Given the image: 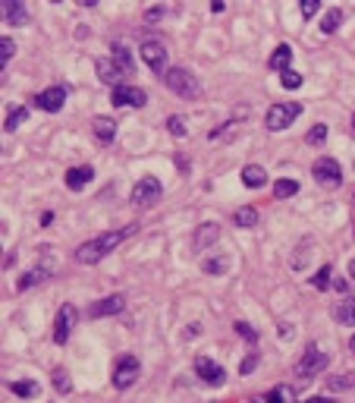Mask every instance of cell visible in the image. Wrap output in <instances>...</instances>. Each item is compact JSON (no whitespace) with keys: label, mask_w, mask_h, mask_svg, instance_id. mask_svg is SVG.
Returning a JSON list of instances; mask_svg holds the SVG:
<instances>
[{"label":"cell","mask_w":355,"mask_h":403,"mask_svg":"<svg viewBox=\"0 0 355 403\" xmlns=\"http://www.w3.org/2000/svg\"><path fill=\"white\" fill-rule=\"evenodd\" d=\"M7 388L16 397H38V381H10Z\"/></svg>","instance_id":"cell-26"},{"label":"cell","mask_w":355,"mask_h":403,"mask_svg":"<svg viewBox=\"0 0 355 403\" xmlns=\"http://www.w3.org/2000/svg\"><path fill=\"white\" fill-rule=\"evenodd\" d=\"M280 337H283V340H286V337H293V325H286V321H283V325H280Z\"/></svg>","instance_id":"cell-42"},{"label":"cell","mask_w":355,"mask_h":403,"mask_svg":"<svg viewBox=\"0 0 355 403\" xmlns=\"http://www.w3.org/2000/svg\"><path fill=\"white\" fill-rule=\"evenodd\" d=\"M333 318L340 321V325H349V328H355V296H349L346 303H340V306L333 309Z\"/></svg>","instance_id":"cell-22"},{"label":"cell","mask_w":355,"mask_h":403,"mask_svg":"<svg viewBox=\"0 0 355 403\" xmlns=\"http://www.w3.org/2000/svg\"><path fill=\"white\" fill-rule=\"evenodd\" d=\"M327 384H330V391H346V388H355V372L343 375V378H330Z\"/></svg>","instance_id":"cell-35"},{"label":"cell","mask_w":355,"mask_h":403,"mask_svg":"<svg viewBox=\"0 0 355 403\" xmlns=\"http://www.w3.org/2000/svg\"><path fill=\"white\" fill-rule=\"evenodd\" d=\"M13 54H16L13 38H3V41H0V63L7 67V63H10V57H13Z\"/></svg>","instance_id":"cell-37"},{"label":"cell","mask_w":355,"mask_h":403,"mask_svg":"<svg viewBox=\"0 0 355 403\" xmlns=\"http://www.w3.org/2000/svg\"><path fill=\"white\" fill-rule=\"evenodd\" d=\"M91 177H95V171H91L89 164H82V167H69L67 171V186L73 189V193H82V189L91 183Z\"/></svg>","instance_id":"cell-14"},{"label":"cell","mask_w":355,"mask_h":403,"mask_svg":"<svg viewBox=\"0 0 355 403\" xmlns=\"http://www.w3.org/2000/svg\"><path fill=\"white\" fill-rule=\"evenodd\" d=\"M139 54H141V60H145V63H148V67L163 79V73L170 69L167 67V47H163L161 41H154V38H148V41H141Z\"/></svg>","instance_id":"cell-8"},{"label":"cell","mask_w":355,"mask_h":403,"mask_svg":"<svg viewBox=\"0 0 355 403\" xmlns=\"http://www.w3.org/2000/svg\"><path fill=\"white\" fill-rule=\"evenodd\" d=\"M249 403H267V397H252Z\"/></svg>","instance_id":"cell-46"},{"label":"cell","mask_w":355,"mask_h":403,"mask_svg":"<svg viewBox=\"0 0 355 403\" xmlns=\"http://www.w3.org/2000/svg\"><path fill=\"white\" fill-rule=\"evenodd\" d=\"M242 183L249 189H261L267 183V171L261 164H249V167H242Z\"/></svg>","instance_id":"cell-19"},{"label":"cell","mask_w":355,"mask_h":403,"mask_svg":"<svg viewBox=\"0 0 355 403\" xmlns=\"http://www.w3.org/2000/svg\"><path fill=\"white\" fill-rule=\"evenodd\" d=\"M91 133H95V139L98 142H113L117 139V123H113L111 117H95L91 120Z\"/></svg>","instance_id":"cell-15"},{"label":"cell","mask_w":355,"mask_h":403,"mask_svg":"<svg viewBox=\"0 0 355 403\" xmlns=\"http://www.w3.org/2000/svg\"><path fill=\"white\" fill-rule=\"evenodd\" d=\"M296 193H299L296 179H277V183H274V195H277V199H293Z\"/></svg>","instance_id":"cell-27"},{"label":"cell","mask_w":355,"mask_h":403,"mask_svg":"<svg viewBox=\"0 0 355 403\" xmlns=\"http://www.w3.org/2000/svg\"><path fill=\"white\" fill-rule=\"evenodd\" d=\"M167 129H170V135H176V139L189 135V123H185V117H179V113L167 117Z\"/></svg>","instance_id":"cell-31"},{"label":"cell","mask_w":355,"mask_h":403,"mask_svg":"<svg viewBox=\"0 0 355 403\" xmlns=\"http://www.w3.org/2000/svg\"><path fill=\"white\" fill-rule=\"evenodd\" d=\"M233 221H236V227H242V230H252V227H258V211H255L252 205H242V208L233 215Z\"/></svg>","instance_id":"cell-23"},{"label":"cell","mask_w":355,"mask_h":403,"mask_svg":"<svg viewBox=\"0 0 355 403\" xmlns=\"http://www.w3.org/2000/svg\"><path fill=\"white\" fill-rule=\"evenodd\" d=\"M54 391H57V394H69V391H73V381H69L67 369H57V372H54Z\"/></svg>","instance_id":"cell-32"},{"label":"cell","mask_w":355,"mask_h":403,"mask_svg":"<svg viewBox=\"0 0 355 403\" xmlns=\"http://www.w3.org/2000/svg\"><path fill=\"white\" fill-rule=\"evenodd\" d=\"M330 277H333L330 265H321V268L314 271V277H311V287H314V290H327V287H330Z\"/></svg>","instance_id":"cell-30"},{"label":"cell","mask_w":355,"mask_h":403,"mask_svg":"<svg viewBox=\"0 0 355 403\" xmlns=\"http://www.w3.org/2000/svg\"><path fill=\"white\" fill-rule=\"evenodd\" d=\"M139 230V224H126L119 227V230H111V233H101V237L89 239V243H82L79 249H76V261H82V265H98V261L104 259L107 252H113V249L123 243V239H129L133 233Z\"/></svg>","instance_id":"cell-1"},{"label":"cell","mask_w":355,"mask_h":403,"mask_svg":"<svg viewBox=\"0 0 355 403\" xmlns=\"http://www.w3.org/2000/svg\"><path fill=\"white\" fill-rule=\"evenodd\" d=\"M299 113H302V105H299V101H280V105H271L267 107V129H271V133H280V129H286L289 123H293V120L299 117Z\"/></svg>","instance_id":"cell-3"},{"label":"cell","mask_w":355,"mask_h":403,"mask_svg":"<svg viewBox=\"0 0 355 403\" xmlns=\"http://www.w3.org/2000/svg\"><path fill=\"white\" fill-rule=\"evenodd\" d=\"M349 277H352V281H355V259L349 261Z\"/></svg>","instance_id":"cell-45"},{"label":"cell","mask_w":355,"mask_h":403,"mask_svg":"<svg viewBox=\"0 0 355 403\" xmlns=\"http://www.w3.org/2000/svg\"><path fill=\"white\" fill-rule=\"evenodd\" d=\"M195 375H198L205 384H214V388H220L223 381H227V372H223V366H217L214 359H207V356L195 359Z\"/></svg>","instance_id":"cell-12"},{"label":"cell","mask_w":355,"mask_h":403,"mask_svg":"<svg viewBox=\"0 0 355 403\" xmlns=\"http://www.w3.org/2000/svg\"><path fill=\"white\" fill-rule=\"evenodd\" d=\"M76 318H79V312H76V306H63L57 312V321H54V344L57 347H63L69 340V334H73V328H76Z\"/></svg>","instance_id":"cell-9"},{"label":"cell","mask_w":355,"mask_h":403,"mask_svg":"<svg viewBox=\"0 0 355 403\" xmlns=\"http://www.w3.org/2000/svg\"><path fill=\"white\" fill-rule=\"evenodd\" d=\"M311 173H314V179H318L321 186H327V189H336L343 183V167L336 164L333 157H318L314 167H311Z\"/></svg>","instance_id":"cell-7"},{"label":"cell","mask_w":355,"mask_h":403,"mask_svg":"<svg viewBox=\"0 0 355 403\" xmlns=\"http://www.w3.org/2000/svg\"><path fill=\"white\" fill-rule=\"evenodd\" d=\"M318 13H321L318 0H302V16H305V19H311V16H318Z\"/></svg>","instance_id":"cell-39"},{"label":"cell","mask_w":355,"mask_h":403,"mask_svg":"<svg viewBox=\"0 0 355 403\" xmlns=\"http://www.w3.org/2000/svg\"><path fill=\"white\" fill-rule=\"evenodd\" d=\"M227 265H229L227 259H207L201 268H205V274H223V271H227Z\"/></svg>","instance_id":"cell-36"},{"label":"cell","mask_w":355,"mask_h":403,"mask_svg":"<svg viewBox=\"0 0 355 403\" xmlns=\"http://www.w3.org/2000/svg\"><path fill=\"white\" fill-rule=\"evenodd\" d=\"M289 63H293V47H289V45H280L274 54H271V60H267V67H271V69H283V73L289 69Z\"/></svg>","instance_id":"cell-21"},{"label":"cell","mask_w":355,"mask_h":403,"mask_svg":"<svg viewBox=\"0 0 355 403\" xmlns=\"http://www.w3.org/2000/svg\"><path fill=\"white\" fill-rule=\"evenodd\" d=\"M163 193V183L157 177H141L139 183L133 186V195H129V202L133 205H154L157 199H161Z\"/></svg>","instance_id":"cell-6"},{"label":"cell","mask_w":355,"mask_h":403,"mask_svg":"<svg viewBox=\"0 0 355 403\" xmlns=\"http://www.w3.org/2000/svg\"><path fill=\"white\" fill-rule=\"evenodd\" d=\"M63 105H67V89H63V85H51V89H45V91H38L35 95L38 111L57 113V111H63Z\"/></svg>","instance_id":"cell-10"},{"label":"cell","mask_w":355,"mask_h":403,"mask_svg":"<svg viewBox=\"0 0 355 403\" xmlns=\"http://www.w3.org/2000/svg\"><path fill=\"white\" fill-rule=\"evenodd\" d=\"M45 277H47V268H32V271H25L23 281H19V290H29V287L41 284Z\"/></svg>","instance_id":"cell-29"},{"label":"cell","mask_w":355,"mask_h":403,"mask_svg":"<svg viewBox=\"0 0 355 403\" xmlns=\"http://www.w3.org/2000/svg\"><path fill=\"white\" fill-rule=\"evenodd\" d=\"M233 328H236V334H242L245 340H252V344H255V340H258V331H255L252 325H249V321H236Z\"/></svg>","instance_id":"cell-38"},{"label":"cell","mask_w":355,"mask_h":403,"mask_svg":"<svg viewBox=\"0 0 355 403\" xmlns=\"http://www.w3.org/2000/svg\"><path fill=\"white\" fill-rule=\"evenodd\" d=\"M293 400H296V394H293L289 384H277V388L267 394V403H293Z\"/></svg>","instance_id":"cell-28"},{"label":"cell","mask_w":355,"mask_h":403,"mask_svg":"<svg viewBox=\"0 0 355 403\" xmlns=\"http://www.w3.org/2000/svg\"><path fill=\"white\" fill-rule=\"evenodd\" d=\"M167 16V7H151L148 13H145V23H157V19H163Z\"/></svg>","instance_id":"cell-41"},{"label":"cell","mask_w":355,"mask_h":403,"mask_svg":"<svg viewBox=\"0 0 355 403\" xmlns=\"http://www.w3.org/2000/svg\"><path fill=\"white\" fill-rule=\"evenodd\" d=\"M280 83H283V89H299L305 79H302V73H296V69H286V73L280 76Z\"/></svg>","instance_id":"cell-34"},{"label":"cell","mask_w":355,"mask_h":403,"mask_svg":"<svg viewBox=\"0 0 355 403\" xmlns=\"http://www.w3.org/2000/svg\"><path fill=\"white\" fill-rule=\"evenodd\" d=\"M333 287H336V290H340V293H346V281H343V277H336V281H333Z\"/></svg>","instance_id":"cell-43"},{"label":"cell","mask_w":355,"mask_h":403,"mask_svg":"<svg viewBox=\"0 0 355 403\" xmlns=\"http://www.w3.org/2000/svg\"><path fill=\"white\" fill-rule=\"evenodd\" d=\"M163 85L170 91H176L179 98H198L201 95V85H198V79H195L189 69H183V67H170L167 73H163Z\"/></svg>","instance_id":"cell-2"},{"label":"cell","mask_w":355,"mask_h":403,"mask_svg":"<svg viewBox=\"0 0 355 403\" xmlns=\"http://www.w3.org/2000/svg\"><path fill=\"white\" fill-rule=\"evenodd\" d=\"M302 403H333V400H327V397H308V400H302Z\"/></svg>","instance_id":"cell-44"},{"label":"cell","mask_w":355,"mask_h":403,"mask_svg":"<svg viewBox=\"0 0 355 403\" xmlns=\"http://www.w3.org/2000/svg\"><path fill=\"white\" fill-rule=\"evenodd\" d=\"M305 142L308 145H324L327 142V123H314V127L308 129V135H305Z\"/></svg>","instance_id":"cell-33"},{"label":"cell","mask_w":355,"mask_h":403,"mask_svg":"<svg viewBox=\"0 0 355 403\" xmlns=\"http://www.w3.org/2000/svg\"><path fill=\"white\" fill-rule=\"evenodd\" d=\"M327 362H330V356H327L324 350H318V347H308V350L302 353V359L296 362V378H314V375H321L327 369Z\"/></svg>","instance_id":"cell-4"},{"label":"cell","mask_w":355,"mask_h":403,"mask_svg":"<svg viewBox=\"0 0 355 403\" xmlns=\"http://www.w3.org/2000/svg\"><path fill=\"white\" fill-rule=\"evenodd\" d=\"M111 101L117 107H123V105L145 107V105H148V91H145V89H135V85H117V89L111 91Z\"/></svg>","instance_id":"cell-11"},{"label":"cell","mask_w":355,"mask_h":403,"mask_svg":"<svg viewBox=\"0 0 355 403\" xmlns=\"http://www.w3.org/2000/svg\"><path fill=\"white\" fill-rule=\"evenodd\" d=\"M25 120H29V107H16V111L7 113V123H3V129H7V133H13V129L23 127Z\"/></svg>","instance_id":"cell-25"},{"label":"cell","mask_w":355,"mask_h":403,"mask_svg":"<svg viewBox=\"0 0 355 403\" xmlns=\"http://www.w3.org/2000/svg\"><path fill=\"white\" fill-rule=\"evenodd\" d=\"M217 237H220V227H217V224H211V221H207V224H201L198 230H195V249L201 252V249L214 246Z\"/></svg>","instance_id":"cell-17"},{"label":"cell","mask_w":355,"mask_h":403,"mask_svg":"<svg viewBox=\"0 0 355 403\" xmlns=\"http://www.w3.org/2000/svg\"><path fill=\"white\" fill-rule=\"evenodd\" d=\"M111 60H113V67H117L123 76H129V73H133V67H135V63H133V51H129L126 45H113L111 47Z\"/></svg>","instance_id":"cell-16"},{"label":"cell","mask_w":355,"mask_h":403,"mask_svg":"<svg viewBox=\"0 0 355 403\" xmlns=\"http://www.w3.org/2000/svg\"><path fill=\"white\" fill-rule=\"evenodd\" d=\"M349 350H352V353H355V337H352V340H349Z\"/></svg>","instance_id":"cell-47"},{"label":"cell","mask_w":355,"mask_h":403,"mask_svg":"<svg viewBox=\"0 0 355 403\" xmlns=\"http://www.w3.org/2000/svg\"><path fill=\"white\" fill-rule=\"evenodd\" d=\"M3 16H7L10 25H25L29 23V13H25L23 0H7V3H3Z\"/></svg>","instance_id":"cell-18"},{"label":"cell","mask_w":355,"mask_h":403,"mask_svg":"<svg viewBox=\"0 0 355 403\" xmlns=\"http://www.w3.org/2000/svg\"><path fill=\"white\" fill-rule=\"evenodd\" d=\"M123 309H126V296H119V293H113V296L98 299L95 306L89 309V318H107V315H119Z\"/></svg>","instance_id":"cell-13"},{"label":"cell","mask_w":355,"mask_h":403,"mask_svg":"<svg viewBox=\"0 0 355 403\" xmlns=\"http://www.w3.org/2000/svg\"><path fill=\"white\" fill-rule=\"evenodd\" d=\"M139 359L133 356V353H126V356H119L117 359V369H113V388L117 391H126L135 384V378H139Z\"/></svg>","instance_id":"cell-5"},{"label":"cell","mask_w":355,"mask_h":403,"mask_svg":"<svg viewBox=\"0 0 355 403\" xmlns=\"http://www.w3.org/2000/svg\"><path fill=\"white\" fill-rule=\"evenodd\" d=\"M98 76H101V83H107V85H123L119 79H123V73H119L117 67H113V60H98Z\"/></svg>","instance_id":"cell-20"},{"label":"cell","mask_w":355,"mask_h":403,"mask_svg":"<svg viewBox=\"0 0 355 403\" xmlns=\"http://www.w3.org/2000/svg\"><path fill=\"white\" fill-rule=\"evenodd\" d=\"M340 23H343V10L340 7H330L324 13V19H321V32H324V35H333V32L340 29Z\"/></svg>","instance_id":"cell-24"},{"label":"cell","mask_w":355,"mask_h":403,"mask_svg":"<svg viewBox=\"0 0 355 403\" xmlns=\"http://www.w3.org/2000/svg\"><path fill=\"white\" fill-rule=\"evenodd\" d=\"M352 129H355V113H352Z\"/></svg>","instance_id":"cell-48"},{"label":"cell","mask_w":355,"mask_h":403,"mask_svg":"<svg viewBox=\"0 0 355 403\" xmlns=\"http://www.w3.org/2000/svg\"><path fill=\"white\" fill-rule=\"evenodd\" d=\"M255 366H258V353H249V356L242 359V366H239V375H249Z\"/></svg>","instance_id":"cell-40"}]
</instances>
